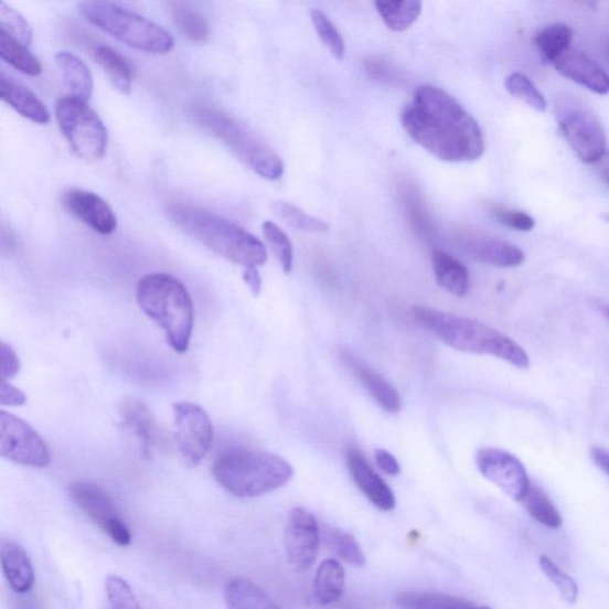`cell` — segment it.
<instances>
[{
    "label": "cell",
    "instance_id": "obj_1",
    "mask_svg": "<svg viewBox=\"0 0 609 609\" xmlns=\"http://www.w3.org/2000/svg\"><path fill=\"white\" fill-rule=\"evenodd\" d=\"M402 125L417 145L446 162H473L484 152V137L473 116L436 86L417 88L402 115Z\"/></svg>",
    "mask_w": 609,
    "mask_h": 609
},
{
    "label": "cell",
    "instance_id": "obj_2",
    "mask_svg": "<svg viewBox=\"0 0 609 609\" xmlns=\"http://www.w3.org/2000/svg\"><path fill=\"white\" fill-rule=\"evenodd\" d=\"M165 212L182 232L227 261L248 269L264 266L268 260L264 243L231 221L185 204H172Z\"/></svg>",
    "mask_w": 609,
    "mask_h": 609
},
{
    "label": "cell",
    "instance_id": "obj_3",
    "mask_svg": "<svg viewBox=\"0 0 609 609\" xmlns=\"http://www.w3.org/2000/svg\"><path fill=\"white\" fill-rule=\"evenodd\" d=\"M414 316L418 324L461 353L493 356L517 370L530 367V357L520 344L477 319L425 307H416Z\"/></svg>",
    "mask_w": 609,
    "mask_h": 609
},
{
    "label": "cell",
    "instance_id": "obj_4",
    "mask_svg": "<svg viewBox=\"0 0 609 609\" xmlns=\"http://www.w3.org/2000/svg\"><path fill=\"white\" fill-rule=\"evenodd\" d=\"M212 476L234 496L258 498L282 489L292 480L295 470L278 455L233 448L216 457Z\"/></svg>",
    "mask_w": 609,
    "mask_h": 609
},
{
    "label": "cell",
    "instance_id": "obj_5",
    "mask_svg": "<svg viewBox=\"0 0 609 609\" xmlns=\"http://www.w3.org/2000/svg\"><path fill=\"white\" fill-rule=\"evenodd\" d=\"M136 299L141 310L163 329L170 346L179 354L186 353L194 307L185 285L170 274H149L137 284Z\"/></svg>",
    "mask_w": 609,
    "mask_h": 609
},
{
    "label": "cell",
    "instance_id": "obj_6",
    "mask_svg": "<svg viewBox=\"0 0 609 609\" xmlns=\"http://www.w3.org/2000/svg\"><path fill=\"white\" fill-rule=\"evenodd\" d=\"M192 116L197 126L217 137L257 175L270 181L284 175V162L276 150L241 120L207 106L195 108Z\"/></svg>",
    "mask_w": 609,
    "mask_h": 609
},
{
    "label": "cell",
    "instance_id": "obj_7",
    "mask_svg": "<svg viewBox=\"0 0 609 609\" xmlns=\"http://www.w3.org/2000/svg\"><path fill=\"white\" fill-rule=\"evenodd\" d=\"M84 19L129 47L151 54H165L174 49V39L159 24L109 2H83Z\"/></svg>",
    "mask_w": 609,
    "mask_h": 609
},
{
    "label": "cell",
    "instance_id": "obj_8",
    "mask_svg": "<svg viewBox=\"0 0 609 609\" xmlns=\"http://www.w3.org/2000/svg\"><path fill=\"white\" fill-rule=\"evenodd\" d=\"M55 115L60 130L76 157L86 162H96L105 157L109 143L108 129L86 101L74 96L61 97L55 103Z\"/></svg>",
    "mask_w": 609,
    "mask_h": 609
},
{
    "label": "cell",
    "instance_id": "obj_9",
    "mask_svg": "<svg viewBox=\"0 0 609 609\" xmlns=\"http://www.w3.org/2000/svg\"><path fill=\"white\" fill-rule=\"evenodd\" d=\"M558 127L576 157L586 164L600 162L608 152L600 120L580 100L562 97L556 103Z\"/></svg>",
    "mask_w": 609,
    "mask_h": 609
},
{
    "label": "cell",
    "instance_id": "obj_10",
    "mask_svg": "<svg viewBox=\"0 0 609 609\" xmlns=\"http://www.w3.org/2000/svg\"><path fill=\"white\" fill-rule=\"evenodd\" d=\"M0 455L17 464L42 469L52 462L44 439L23 419L7 410L0 413Z\"/></svg>",
    "mask_w": 609,
    "mask_h": 609
},
{
    "label": "cell",
    "instance_id": "obj_11",
    "mask_svg": "<svg viewBox=\"0 0 609 609\" xmlns=\"http://www.w3.org/2000/svg\"><path fill=\"white\" fill-rule=\"evenodd\" d=\"M174 439L182 460L191 468L200 464L213 439L212 423L205 409L186 402L175 404Z\"/></svg>",
    "mask_w": 609,
    "mask_h": 609
},
{
    "label": "cell",
    "instance_id": "obj_12",
    "mask_svg": "<svg viewBox=\"0 0 609 609\" xmlns=\"http://www.w3.org/2000/svg\"><path fill=\"white\" fill-rule=\"evenodd\" d=\"M71 495L76 504L93 522L119 546L131 543V533L120 520L113 500L98 484L74 482Z\"/></svg>",
    "mask_w": 609,
    "mask_h": 609
},
{
    "label": "cell",
    "instance_id": "obj_13",
    "mask_svg": "<svg viewBox=\"0 0 609 609\" xmlns=\"http://www.w3.org/2000/svg\"><path fill=\"white\" fill-rule=\"evenodd\" d=\"M321 531L316 517L307 510L289 512L285 530V546L289 567L296 573L309 571L318 557Z\"/></svg>",
    "mask_w": 609,
    "mask_h": 609
},
{
    "label": "cell",
    "instance_id": "obj_14",
    "mask_svg": "<svg viewBox=\"0 0 609 609\" xmlns=\"http://www.w3.org/2000/svg\"><path fill=\"white\" fill-rule=\"evenodd\" d=\"M477 464L484 479L514 501L522 502L531 482L524 464L513 453L496 448H483L478 451Z\"/></svg>",
    "mask_w": 609,
    "mask_h": 609
},
{
    "label": "cell",
    "instance_id": "obj_15",
    "mask_svg": "<svg viewBox=\"0 0 609 609\" xmlns=\"http://www.w3.org/2000/svg\"><path fill=\"white\" fill-rule=\"evenodd\" d=\"M339 356L381 408L391 415L400 413L403 409L400 394L383 375L375 372L368 363H365L348 348L341 346Z\"/></svg>",
    "mask_w": 609,
    "mask_h": 609
},
{
    "label": "cell",
    "instance_id": "obj_16",
    "mask_svg": "<svg viewBox=\"0 0 609 609\" xmlns=\"http://www.w3.org/2000/svg\"><path fill=\"white\" fill-rule=\"evenodd\" d=\"M63 203L73 216L100 235L116 232V213L98 194L81 189H71L63 195Z\"/></svg>",
    "mask_w": 609,
    "mask_h": 609
},
{
    "label": "cell",
    "instance_id": "obj_17",
    "mask_svg": "<svg viewBox=\"0 0 609 609\" xmlns=\"http://www.w3.org/2000/svg\"><path fill=\"white\" fill-rule=\"evenodd\" d=\"M346 467L360 491L375 507L391 512L397 506V499L389 485L376 473L360 450L352 448L346 451Z\"/></svg>",
    "mask_w": 609,
    "mask_h": 609
},
{
    "label": "cell",
    "instance_id": "obj_18",
    "mask_svg": "<svg viewBox=\"0 0 609 609\" xmlns=\"http://www.w3.org/2000/svg\"><path fill=\"white\" fill-rule=\"evenodd\" d=\"M553 66L565 78L597 95L609 94V75L596 61L584 52L569 50L554 61Z\"/></svg>",
    "mask_w": 609,
    "mask_h": 609
},
{
    "label": "cell",
    "instance_id": "obj_19",
    "mask_svg": "<svg viewBox=\"0 0 609 609\" xmlns=\"http://www.w3.org/2000/svg\"><path fill=\"white\" fill-rule=\"evenodd\" d=\"M118 414L125 430L141 440L142 453L146 457H149L152 449L164 446V435L146 404L137 399H127L120 404Z\"/></svg>",
    "mask_w": 609,
    "mask_h": 609
},
{
    "label": "cell",
    "instance_id": "obj_20",
    "mask_svg": "<svg viewBox=\"0 0 609 609\" xmlns=\"http://www.w3.org/2000/svg\"><path fill=\"white\" fill-rule=\"evenodd\" d=\"M462 246L476 260L498 268H515L525 261L520 248L490 236L468 234L462 236Z\"/></svg>",
    "mask_w": 609,
    "mask_h": 609
},
{
    "label": "cell",
    "instance_id": "obj_21",
    "mask_svg": "<svg viewBox=\"0 0 609 609\" xmlns=\"http://www.w3.org/2000/svg\"><path fill=\"white\" fill-rule=\"evenodd\" d=\"M0 559L9 586L19 594H25L35 585V569L23 547L11 538L0 543Z\"/></svg>",
    "mask_w": 609,
    "mask_h": 609
},
{
    "label": "cell",
    "instance_id": "obj_22",
    "mask_svg": "<svg viewBox=\"0 0 609 609\" xmlns=\"http://www.w3.org/2000/svg\"><path fill=\"white\" fill-rule=\"evenodd\" d=\"M0 97L13 110H17L24 118L34 121V124L42 126L50 124V111L36 95L22 84L8 78L3 73L0 75Z\"/></svg>",
    "mask_w": 609,
    "mask_h": 609
},
{
    "label": "cell",
    "instance_id": "obj_23",
    "mask_svg": "<svg viewBox=\"0 0 609 609\" xmlns=\"http://www.w3.org/2000/svg\"><path fill=\"white\" fill-rule=\"evenodd\" d=\"M224 598L227 609H282L261 587L242 577L227 581Z\"/></svg>",
    "mask_w": 609,
    "mask_h": 609
},
{
    "label": "cell",
    "instance_id": "obj_24",
    "mask_svg": "<svg viewBox=\"0 0 609 609\" xmlns=\"http://www.w3.org/2000/svg\"><path fill=\"white\" fill-rule=\"evenodd\" d=\"M432 268L437 284L456 297L469 291L470 278L467 267L456 257L441 250L432 255Z\"/></svg>",
    "mask_w": 609,
    "mask_h": 609
},
{
    "label": "cell",
    "instance_id": "obj_25",
    "mask_svg": "<svg viewBox=\"0 0 609 609\" xmlns=\"http://www.w3.org/2000/svg\"><path fill=\"white\" fill-rule=\"evenodd\" d=\"M55 61L72 96L87 103L94 94V78L84 61L65 51L58 52L55 55Z\"/></svg>",
    "mask_w": 609,
    "mask_h": 609
},
{
    "label": "cell",
    "instance_id": "obj_26",
    "mask_svg": "<svg viewBox=\"0 0 609 609\" xmlns=\"http://www.w3.org/2000/svg\"><path fill=\"white\" fill-rule=\"evenodd\" d=\"M345 589V570L336 559H325L314 576V597L323 605L339 602Z\"/></svg>",
    "mask_w": 609,
    "mask_h": 609
},
{
    "label": "cell",
    "instance_id": "obj_27",
    "mask_svg": "<svg viewBox=\"0 0 609 609\" xmlns=\"http://www.w3.org/2000/svg\"><path fill=\"white\" fill-rule=\"evenodd\" d=\"M96 63L109 75L119 93L131 94L133 73L129 61L109 44L98 43L93 49Z\"/></svg>",
    "mask_w": 609,
    "mask_h": 609
},
{
    "label": "cell",
    "instance_id": "obj_28",
    "mask_svg": "<svg viewBox=\"0 0 609 609\" xmlns=\"http://www.w3.org/2000/svg\"><path fill=\"white\" fill-rule=\"evenodd\" d=\"M173 21L180 32L190 41L195 43L206 42L211 34V26L207 19L201 11H197L186 2L167 3Z\"/></svg>",
    "mask_w": 609,
    "mask_h": 609
},
{
    "label": "cell",
    "instance_id": "obj_29",
    "mask_svg": "<svg viewBox=\"0 0 609 609\" xmlns=\"http://www.w3.org/2000/svg\"><path fill=\"white\" fill-rule=\"evenodd\" d=\"M402 609H483L464 599L431 591H407L397 598Z\"/></svg>",
    "mask_w": 609,
    "mask_h": 609
},
{
    "label": "cell",
    "instance_id": "obj_30",
    "mask_svg": "<svg viewBox=\"0 0 609 609\" xmlns=\"http://www.w3.org/2000/svg\"><path fill=\"white\" fill-rule=\"evenodd\" d=\"M375 8L385 24L393 32H405L413 26L421 13L418 0H400V2H376Z\"/></svg>",
    "mask_w": 609,
    "mask_h": 609
},
{
    "label": "cell",
    "instance_id": "obj_31",
    "mask_svg": "<svg viewBox=\"0 0 609 609\" xmlns=\"http://www.w3.org/2000/svg\"><path fill=\"white\" fill-rule=\"evenodd\" d=\"M527 513L541 525L547 528H559L563 524L562 515L553 500L538 485L532 484L522 500Z\"/></svg>",
    "mask_w": 609,
    "mask_h": 609
},
{
    "label": "cell",
    "instance_id": "obj_32",
    "mask_svg": "<svg viewBox=\"0 0 609 609\" xmlns=\"http://www.w3.org/2000/svg\"><path fill=\"white\" fill-rule=\"evenodd\" d=\"M535 42L541 55L553 64L570 50L573 30L563 23L547 25L537 34Z\"/></svg>",
    "mask_w": 609,
    "mask_h": 609
},
{
    "label": "cell",
    "instance_id": "obj_33",
    "mask_svg": "<svg viewBox=\"0 0 609 609\" xmlns=\"http://www.w3.org/2000/svg\"><path fill=\"white\" fill-rule=\"evenodd\" d=\"M0 56L24 74L36 76L42 72L39 58L21 42L0 30Z\"/></svg>",
    "mask_w": 609,
    "mask_h": 609
},
{
    "label": "cell",
    "instance_id": "obj_34",
    "mask_svg": "<svg viewBox=\"0 0 609 609\" xmlns=\"http://www.w3.org/2000/svg\"><path fill=\"white\" fill-rule=\"evenodd\" d=\"M270 210L274 215L295 231L317 234L329 232L330 227L324 221L308 215L292 204L277 201L270 203Z\"/></svg>",
    "mask_w": 609,
    "mask_h": 609
},
{
    "label": "cell",
    "instance_id": "obj_35",
    "mask_svg": "<svg viewBox=\"0 0 609 609\" xmlns=\"http://www.w3.org/2000/svg\"><path fill=\"white\" fill-rule=\"evenodd\" d=\"M325 539L331 551L350 566L363 567L365 556L359 542L353 535L341 528H329Z\"/></svg>",
    "mask_w": 609,
    "mask_h": 609
},
{
    "label": "cell",
    "instance_id": "obj_36",
    "mask_svg": "<svg viewBox=\"0 0 609 609\" xmlns=\"http://www.w3.org/2000/svg\"><path fill=\"white\" fill-rule=\"evenodd\" d=\"M505 88L512 97L522 100L528 108L538 113L547 109L545 97L525 74L520 72L510 74L505 81Z\"/></svg>",
    "mask_w": 609,
    "mask_h": 609
},
{
    "label": "cell",
    "instance_id": "obj_37",
    "mask_svg": "<svg viewBox=\"0 0 609 609\" xmlns=\"http://www.w3.org/2000/svg\"><path fill=\"white\" fill-rule=\"evenodd\" d=\"M264 235L271 248L274 255L286 274L292 271L293 268V246L286 233L276 223L267 221L263 225Z\"/></svg>",
    "mask_w": 609,
    "mask_h": 609
},
{
    "label": "cell",
    "instance_id": "obj_38",
    "mask_svg": "<svg viewBox=\"0 0 609 609\" xmlns=\"http://www.w3.org/2000/svg\"><path fill=\"white\" fill-rule=\"evenodd\" d=\"M311 20L317 35L324 43L325 47L334 57L342 60L345 55V43L338 28L333 25L321 10H312Z\"/></svg>",
    "mask_w": 609,
    "mask_h": 609
},
{
    "label": "cell",
    "instance_id": "obj_39",
    "mask_svg": "<svg viewBox=\"0 0 609 609\" xmlns=\"http://www.w3.org/2000/svg\"><path fill=\"white\" fill-rule=\"evenodd\" d=\"M539 567L549 581L557 588L559 596L569 605H574L578 598V586L574 578L563 571L555 562L547 556L539 557Z\"/></svg>",
    "mask_w": 609,
    "mask_h": 609
},
{
    "label": "cell",
    "instance_id": "obj_40",
    "mask_svg": "<svg viewBox=\"0 0 609 609\" xmlns=\"http://www.w3.org/2000/svg\"><path fill=\"white\" fill-rule=\"evenodd\" d=\"M0 30L29 47L33 42V29L22 14L6 3L0 4Z\"/></svg>",
    "mask_w": 609,
    "mask_h": 609
},
{
    "label": "cell",
    "instance_id": "obj_41",
    "mask_svg": "<svg viewBox=\"0 0 609 609\" xmlns=\"http://www.w3.org/2000/svg\"><path fill=\"white\" fill-rule=\"evenodd\" d=\"M105 591L111 609H141L139 599L124 577L115 574L106 577Z\"/></svg>",
    "mask_w": 609,
    "mask_h": 609
},
{
    "label": "cell",
    "instance_id": "obj_42",
    "mask_svg": "<svg viewBox=\"0 0 609 609\" xmlns=\"http://www.w3.org/2000/svg\"><path fill=\"white\" fill-rule=\"evenodd\" d=\"M491 212L498 222L516 232H531L536 225L535 220L523 211L492 206Z\"/></svg>",
    "mask_w": 609,
    "mask_h": 609
},
{
    "label": "cell",
    "instance_id": "obj_43",
    "mask_svg": "<svg viewBox=\"0 0 609 609\" xmlns=\"http://www.w3.org/2000/svg\"><path fill=\"white\" fill-rule=\"evenodd\" d=\"M365 70L372 78L391 85H399L403 83L402 73L393 65L381 58H370L365 61Z\"/></svg>",
    "mask_w": 609,
    "mask_h": 609
},
{
    "label": "cell",
    "instance_id": "obj_44",
    "mask_svg": "<svg viewBox=\"0 0 609 609\" xmlns=\"http://www.w3.org/2000/svg\"><path fill=\"white\" fill-rule=\"evenodd\" d=\"M20 370L21 362L17 352L10 344L2 341V345H0V375H2L3 381L17 376Z\"/></svg>",
    "mask_w": 609,
    "mask_h": 609
},
{
    "label": "cell",
    "instance_id": "obj_45",
    "mask_svg": "<svg viewBox=\"0 0 609 609\" xmlns=\"http://www.w3.org/2000/svg\"><path fill=\"white\" fill-rule=\"evenodd\" d=\"M375 461L377 467L389 477H398L402 473V467L398 460L385 449L375 451Z\"/></svg>",
    "mask_w": 609,
    "mask_h": 609
},
{
    "label": "cell",
    "instance_id": "obj_46",
    "mask_svg": "<svg viewBox=\"0 0 609 609\" xmlns=\"http://www.w3.org/2000/svg\"><path fill=\"white\" fill-rule=\"evenodd\" d=\"M26 403L25 394L7 383V381H3L2 388H0V404L3 406H22Z\"/></svg>",
    "mask_w": 609,
    "mask_h": 609
},
{
    "label": "cell",
    "instance_id": "obj_47",
    "mask_svg": "<svg viewBox=\"0 0 609 609\" xmlns=\"http://www.w3.org/2000/svg\"><path fill=\"white\" fill-rule=\"evenodd\" d=\"M243 280L248 285L255 297L261 293L263 279L257 268L245 269V271H243Z\"/></svg>",
    "mask_w": 609,
    "mask_h": 609
},
{
    "label": "cell",
    "instance_id": "obj_48",
    "mask_svg": "<svg viewBox=\"0 0 609 609\" xmlns=\"http://www.w3.org/2000/svg\"><path fill=\"white\" fill-rule=\"evenodd\" d=\"M591 459L606 476L609 477V451L601 447H594L590 451Z\"/></svg>",
    "mask_w": 609,
    "mask_h": 609
},
{
    "label": "cell",
    "instance_id": "obj_49",
    "mask_svg": "<svg viewBox=\"0 0 609 609\" xmlns=\"http://www.w3.org/2000/svg\"><path fill=\"white\" fill-rule=\"evenodd\" d=\"M601 179L603 180L605 184L609 186V165L605 167V169L601 171Z\"/></svg>",
    "mask_w": 609,
    "mask_h": 609
},
{
    "label": "cell",
    "instance_id": "obj_50",
    "mask_svg": "<svg viewBox=\"0 0 609 609\" xmlns=\"http://www.w3.org/2000/svg\"><path fill=\"white\" fill-rule=\"evenodd\" d=\"M605 56H606L607 63L609 64V39L605 44Z\"/></svg>",
    "mask_w": 609,
    "mask_h": 609
},
{
    "label": "cell",
    "instance_id": "obj_51",
    "mask_svg": "<svg viewBox=\"0 0 609 609\" xmlns=\"http://www.w3.org/2000/svg\"><path fill=\"white\" fill-rule=\"evenodd\" d=\"M18 609H38L33 605L30 603H21Z\"/></svg>",
    "mask_w": 609,
    "mask_h": 609
},
{
    "label": "cell",
    "instance_id": "obj_52",
    "mask_svg": "<svg viewBox=\"0 0 609 609\" xmlns=\"http://www.w3.org/2000/svg\"><path fill=\"white\" fill-rule=\"evenodd\" d=\"M605 313H606L607 318L609 319V308H605Z\"/></svg>",
    "mask_w": 609,
    "mask_h": 609
},
{
    "label": "cell",
    "instance_id": "obj_53",
    "mask_svg": "<svg viewBox=\"0 0 609 609\" xmlns=\"http://www.w3.org/2000/svg\"><path fill=\"white\" fill-rule=\"evenodd\" d=\"M605 220H606L607 222H609V213H607V215L605 216Z\"/></svg>",
    "mask_w": 609,
    "mask_h": 609
},
{
    "label": "cell",
    "instance_id": "obj_54",
    "mask_svg": "<svg viewBox=\"0 0 609 609\" xmlns=\"http://www.w3.org/2000/svg\"><path fill=\"white\" fill-rule=\"evenodd\" d=\"M483 609H492V608H490V607H483Z\"/></svg>",
    "mask_w": 609,
    "mask_h": 609
}]
</instances>
